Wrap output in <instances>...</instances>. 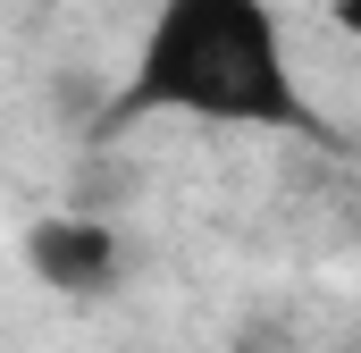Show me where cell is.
<instances>
[{"mask_svg": "<svg viewBox=\"0 0 361 353\" xmlns=\"http://www.w3.org/2000/svg\"><path fill=\"white\" fill-rule=\"evenodd\" d=\"M126 118H202V126H311L294 85L286 25L269 0H160L118 92Z\"/></svg>", "mask_w": 361, "mask_h": 353, "instance_id": "6da1fadb", "label": "cell"}, {"mask_svg": "<svg viewBox=\"0 0 361 353\" xmlns=\"http://www.w3.org/2000/svg\"><path fill=\"white\" fill-rule=\"evenodd\" d=\"M25 261H34L42 286H59V294H109L118 286V236L101 219H42L25 236Z\"/></svg>", "mask_w": 361, "mask_h": 353, "instance_id": "7a4b0ae2", "label": "cell"}]
</instances>
